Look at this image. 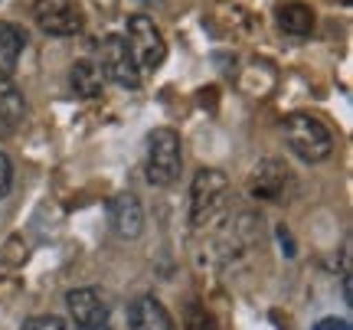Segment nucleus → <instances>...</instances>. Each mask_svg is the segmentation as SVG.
Listing matches in <instances>:
<instances>
[{"instance_id": "nucleus-1", "label": "nucleus", "mask_w": 353, "mask_h": 330, "mask_svg": "<svg viewBox=\"0 0 353 330\" xmlns=\"http://www.w3.org/2000/svg\"><path fill=\"white\" fill-rule=\"evenodd\" d=\"M285 141L291 154L304 164H321L334 154V131L317 114L294 112L285 118Z\"/></svg>"}, {"instance_id": "nucleus-2", "label": "nucleus", "mask_w": 353, "mask_h": 330, "mask_svg": "<svg viewBox=\"0 0 353 330\" xmlns=\"http://www.w3.org/2000/svg\"><path fill=\"white\" fill-rule=\"evenodd\" d=\"M229 200V177L216 167H203L190 187V223L196 229L210 226Z\"/></svg>"}, {"instance_id": "nucleus-3", "label": "nucleus", "mask_w": 353, "mask_h": 330, "mask_svg": "<svg viewBox=\"0 0 353 330\" xmlns=\"http://www.w3.org/2000/svg\"><path fill=\"white\" fill-rule=\"evenodd\" d=\"M183 170V147L174 127H154L148 138V183L170 187Z\"/></svg>"}, {"instance_id": "nucleus-4", "label": "nucleus", "mask_w": 353, "mask_h": 330, "mask_svg": "<svg viewBox=\"0 0 353 330\" xmlns=\"http://www.w3.org/2000/svg\"><path fill=\"white\" fill-rule=\"evenodd\" d=\"M128 50L134 56V65L141 72H157L167 59V39L161 26L154 23L148 13H134L128 20Z\"/></svg>"}, {"instance_id": "nucleus-5", "label": "nucleus", "mask_w": 353, "mask_h": 330, "mask_svg": "<svg viewBox=\"0 0 353 330\" xmlns=\"http://www.w3.org/2000/svg\"><path fill=\"white\" fill-rule=\"evenodd\" d=\"M99 69L101 76L114 82V85H121L128 92H138L141 89V69L134 65V56L128 50V39L112 33V37L101 39L99 46Z\"/></svg>"}, {"instance_id": "nucleus-6", "label": "nucleus", "mask_w": 353, "mask_h": 330, "mask_svg": "<svg viewBox=\"0 0 353 330\" xmlns=\"http://www.w3.org/2000/svg\"><path fill=\"white\" fill-rule=\"evenodd\" d=\"M33 20L46 37L56 39L79 37L82 26H85V17H82L76 0H37L33 3Z\"/></svg>"}, {"instance_id": "nucleus-7", "label": "nucleus", "mask_w": 353, "mask_h": 330, "mask_svg": "<svg viewBox=\"0 0 353 330\" xmlns=\"http://www.w3.org/2000/svg\"><path fill=\"white\" fill-rule=\"evenodd\" d=\"M65 307L76 320V330L108 327V307H105L101 291H95V288H72L65 294Z\"/></svg>"}, {"instance_id": "nucleus-8", "label": "nucleus", "mask_w": 353, "mask_h": 330, "mask_svg": "<svg viewBox=\"0 0 353 330\" xmlns=\"http://www.w3.org/2000/svg\"><path fill=\"white\" fill-rule=\"evenodd\" d=\"M108 223L118 239H138L144 232V206L134 193H114L108 200Z\"/></svg>"}, {"instance_id": "nucleus-9", "label": "nucleus", "mask_w": 353, "mask_h": 330, "mask_svg": "<svg viewBox=\"0 0 353 330\" xmlns=\"http://www.w3.org/2000/svg\"><path fill=\"white\" fill-rule=\"evenodd\" d=\"M285 183H288V170L278 161H262L249 177V193L255 200H278L285 193Z\"/></svg>"}, {"instance_id": "nucleus-10", "label": "nucleus", "mask_w": 353, "mask_h": 330, "mask_svg": "<svg viewBox=\"0 0 353 330\" xmlns=\"http://www.w3.org/2000/svg\"><path fill=\"white\" fill-rule=\"evenodd\" d=\"M128 320H131V330H174V320L167 314V307L151 294L138 298L128 307Z\"/></svg>"}, {"instance_id": "nucleus-11", "label": "nucleus", "mask_w": 353, "mask_h": 330, "mask_svg": "<svg viewBox=\"0 0 353 330\" xmlns=\"http://www.w3.org/2000/svg\"><path fill=\"white\" fill-rule=\"evenodd\" d=\"M26 50V33L17 23L0 20V79H10Z\"/></svg>"}, {"instance_id": "nucleus-12", "label": "nucleus", "mask_w": 353, "mask_h": 330, "mask_svg": "<svg viewBox=\"0 0 353 330\" xmlns=\"http://www.w3.org/2000/svg\"><path fill=\"white\" fill-rule=\"evenodd\" d=\"M69 85L79 99H99L101 89H105V76H101L99 63L92 59H79L72 69H69Z\"/></svg>"}, {"instance_id": "nucleus-13", "label": "nucleus", "mask_w": 353, "mask_h": 330, "mask_svg": "<svg viewBox=\"0 0 353 330\" xmlns=\"http://www.w3.org/2000/svg\"><path fill=\"white\" fill-rule=\"evenodd\" d=\"M278 26L288 37H311V30H314V10L304 7V3H285V7H278Z\"/></svg>"}, {"instance_id": "nucleus-14", "label": "nucleus", "mask_w": 353, "mask_h": 330, "mask_svg": "<svg viewBox=\"0 0 353 330\" xmlns=\"http://www.w3.org/2000/svg\"><path fill=\"white\" fill-rule=\"evenodd\" d=\"M26 118V102L23 95L13 89L7 79H0V121H7L10 127H17Z\"/></svg>"}, {"instance_id": "nucleus-15", "label": "nucleus", "mask_w": 353, "mask_h": 330, "mask_svg": "<svg viewBox=\"0 0 353 330\" xmlns=\"http://www.w3.org/2000/svg\"><path fill=\"white\" fill-rule=\"evenodd\" d=\"M20 330H65V320L63 318H52V314H37L30 318Z\"/></svg>"}, {"instance_id": "nucleus-16", "label": "nucleus", "mask_w": 353, "mask_h": 330, "mask_svg": "<svg viewBox=\"0 0 353 330\" xmlns=\"http://www.w3.org/2000/svg\"><path fill=\"white\" fill-rule=\"evenodd\" d=\"M10 183H13V164H10V157L0 151V200L7 196V190H10Z\"/></svg>"}, {"instance_id": "nucleus-17", "label": "nucleus", "mask_w": 353, "mask_h": 330, "mask_svg": "<svg viewBox=\"0 0 353 330\" xmlns=\"http://www.w3.org/2000/svg\"><path fill=\"white\" fill-rule=\"evenodd\" d=\"M314 330H350V324H347V320H337V318H324Z\"/></svg>"}]
</instances>
